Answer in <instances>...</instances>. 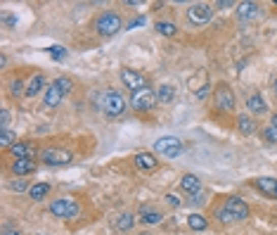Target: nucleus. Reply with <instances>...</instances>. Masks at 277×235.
<instances>
[{
  "mask_svg": "<svg viewBox=\"0 0 277 235\" xmlns=\"http://www.w3.org/2000/svg\"><path fill=\"white\" fill-rule=\"evenodd\" d=\"M187 226L192 230H206V226H208V221L204 219L201 214H192L190 219H187Z\"/></svg>",
  "mask_w": 277,
  "mask_h": 235,
  "instance_id": "393cba45",
  "label": "nucleus"
},
{
  "mask_svg": "<svg viewBox=\"0 0 277 235\" xmlns=\"http://www.w3.org/2000/svg\"><path fill=\"white\" fill-rule=\"evenodd\" d=\"M133 226H135V214H128V212L121 214L116 221H114V228H116L118 233H128V230H133Z\"/></svg>",
  "mask_w": 277,
  "mask_h": 235,
  "instance_id": "4be33fe9",
  "label": "nucleus"
},
{
  "mask_svg": "<svg viewBox=\"0 0 277 235\" xmlns=\"http://www.w3.org/2000/svg\"><path fill=\"white\" fill-rule=\"evenodd\" d=\"M55 83H57V86H59V88H62V93H64V95H67V93H69V90H71V79H67V76H59V79H55Z\"/></svg>",
  "mask_w": 277,
  "mask_h": 235,
  "instance_id": "c756f323",
  "label": "nucleus"
},
{
  "mask_svg": "<svg viewBox=\"0 0 277 235\" xmlns=\"http://www.w3.org/2000/svg\"><path fill=\"white\" fill-rule=\"evenodd\" d=\"M247 107H249L251 114H265V112H268V105H265L261 93H251V95L247 97Z\"/></svg>",
  "mask_w": 277,
  "mask_h": 235,
  "instance_id": "6ab92c4d",
  "label": "nucleus"
},
{
  "mask_svg": "<svg viewBox=\"0 0 277 235\" xmlns=\"http://www.w3.org/2000/svg\"><path fill=\"white\" fill-rule=\"evenodd\" d=\"M133 162H135V166H138L140 171H154V169L159 166L157 157H154V154H149V152H138Z\"/></svg>",
  "mask_w": 277,
  "mask_h": 235,
  "instance_id": "dca6fc26",
  "label": "nucleus"
},
{
  "mask_svg": "<svg viewBox=\"0 0 277 235\" xmlns=\"http://www.w3.org/2000/svg\"><path fill=\"white\" fill-rule=\"evenodd\" d=\"M263 138L268 140V143H272V145H277V126H272V124H268L263 128Z\"/></svg>",
  "mask_w": 277,
  "mask_h": 235,
  "instance_id": "c85d7f7f",
  "label": "nucleus"
},
{
  "mask_svg": "<svg viewBox=\"0 0 277 235\" xmlns=\"http://www.w3.org/2000/svg\"><path fill=\"white\" fill-rule=\"evenodd\" d=\"M10 171L14 176H28V173L36 171V162L34 159H14L12 166H10Z\"/></svg>",
  "mask_w": 277,
  "mask_h": 235,
  "instance_id": "f3484780",
  "label": "nucleus"
},
{
  "mask_svg": "<svg viewBox=\"0 0 277 235\" xmlns=\"http://www.w3.org/2000/svg\"><path fill=\"white\" fill-rule=\"evenodd\" d=\"M14 143H17V136H14L10 128H7V131H0V145H3V147H12Z\"/></svg>",
  "mask_w": 277,
  "mask_h": 235,
  "instance_id": "cd10ccee",
  "label": "nucleus"
},
{
  "mask_svg": "<svg viewBox=\"0 0 277 235\" xmlns=\"http://www.w3.org/2000/svg\"><path fill=\"white\" fill-rule=\"evenodd\" d=\"M10 150H12L14 159H34V162H36V147L31 145L28 140H19V143H14Z\"/></svg>",
  "mask_w": 277,
  "mask_h": 235,
  "instance_id": "9b49d317",
  "label": "nucleus"
},
{
  "mask_svg": "<svg viewBox=\"0 0 277 235\" xmlns=\"http://www.w3.org/2000/svg\"><path fill=\"white\" fill-rule=\"evenodd\" d=\"M50 214L57 219H76L78 216V202L69 197H59V200L50 202Z\"/></svg>",
  "mask_w": 277,
  "mask_h": 235,
  "instance_id": "20e7f679",
  "label": "nucleus"
},
{
  "mask_svg": "<svg viewBox=\"0 0 277 235\" xmlns=\"http://www.w3.org/2000/svg\"><path fill=\"white\" fill-rule=\"evenodd\" d=\"M10 188L17 190V193H21V190H26V183H24V180H14V183H10Z\"/></svg>",
  "mask_w": 277,
  "mask_h": 235,
  "instance_id": "f704fd0d",
  "label": "nucleus"
},
{
  "mask_svg": "<svg viewBox=\"0 0 277 235\" xmlns=\"http://www.w3.org/2000/svg\"><path fill=\"white\" fill-rule=\"evenodd\" d=\"M157 102L159 105H171L175 97V86H171V83H161V86H157Z\"/></svg>",
  "mask_w": 277,
  "mask_h": 235,
  "instance_id": "a211bd4d",
  "label": "nucleus"
},
{
  "mask_svg": "<svg viewBox=\"0 0 277 235\" xmlns=\"http://www.w3.org/2000/svg\"><path fill=\"white\" fill-rule=\"evenodd\" d=\"M3 235H21V233H19V230H12V228H5V230H3Z\"/></svg>",
  "mask_w": 277,
  "mask_h": 235,
  "instance_id": "58836bf2",
  "label": "nucleus"
},
{
  "mask_svg": "<svg viewBox=\"0 0 277 235\" xmlns=\"http://www.w3.org/2000/svg\"><path fill=\"white\" fill-rule=\"evenodd\" d=\"M216 7L225 10V7H235V3H232V0H218V3H216Z\"/></svg>",
  "mask_w": 277,
  "mask_h": 235,
  "instance_id": "e433bc0d",
  "label": "nucleus"
},
{
  "mask_svg": "<svg viewBox=\"0 0 277 235\" xmlns=\"http://www.w3.org/2000/svg\"><path fill=\"white\" fill-rule=\"evenodd\" d=\"M10 95L12 97L26 95V88H24V81H21V79H14V81L10 83Z\"/></svg>",
  "mask_w": 277,
  "mask_h": 235,
  "instance_id": "bb28decb",
  "label": "nucleus"
},
{
  "mask_svg": "<svg viewBox=\"0 0 277 235\" xmlns=\"http://www.w3.org/2000/svg\"><path fill=\"white\" fill-rule=\"evenodd\" d=\"M154 152H159L161 157L173 159L182 152V143L175 138V136H164V138H159L154 143Z\"/></svg>",
  "mask_w": 277,
  "mask_h": 235,
  "instance_id": "423d86ee",
  "label": "nucleus"
},
{
  "mask_svg": "<svg viewBox=\"0 0 277 235\" xmlns=\"http://www.w3.org/2000/svg\"><path fill=\"white\" fill-rule=\"evenodd\" d=\"M145 17H138V19H133V21H128V29H133V27H142L145 24Z\"/></svg>",
  "mask_w": 277,
  "mask_h": 235,
  "instance_id": "4c0bfd02",
  "label": "nucleus"
},
{
  "mask_svg": "<svg viewBox=\"0 0 277 235\" xmlns=\"http://www.w3.org/2000/svg\"><path fill=\"white\" fill-rule=\"evenodd\" d=\"M270 124H272V126H277V114H272V119H270Z\"/></svg>",
  "mask_w": 277,
  "mask_h": 235,
  "instance_id": "ea45409f",
  "label": "nucleus"
},
{
  "mask_svg": "<svg viewBox=\"0 0 277 235\" xmlns=\"http://www.w3.org/2000/svg\"><path fill=\"white\" fill-rule=\"evenodd\" d=\"M213 17V7L208 5V3H197L187 10V19L192 21L194 27H201V24H208Z\"/></svg>",
  "mask_w": 277,
  "mask_h": 235,
  "instance_id": "6e6552de",
  "label": "nucleus"
},
{
  "mask_svg": "<svg viewBox=\"0 0 277 235\" xmlns=\"http://www.w3.org/2000/svg\"><path fill=\"white\" fill-rule=\"evenodd\" d=\"M275 197H277V195H275Z\"/></svg>",
  "mask_w": 277,
  "mask_h": 235,
  "instance_id": "37998d69",
  "label": "nucleus"
},
{
  "mask_svg": "<svg viewBox=\"0 0 277 235\" xmlns=\"http://www.w3.org/2000/svg\"><path fill=\"white\" fill-rule=\"evenodd\" d=\"M62 97H64V93H62V88L57 86L55 81L48 86V90H45V97H43V105L45 107H57V105L62 102Z\"/></svg>",
  "mask_w": 277,
  "mask_h": 235,
  "instance_id": "4468645a",
  "label": "nucleus"
},
{
  "mask_svg": "<svg viewBox=\"0 0 277 235\" xmlns=\"http://www.w3.org/2000/svg\"><path fill=\"white\" fill-rule=\"evenodd\" d=\"M50 55L55 57V60H62V57H64V50L59 48V45H55V48H50Z\"/></svg>",
  "mask_w": 277,
  "mask_h": 235,
  "instance_id": "72a5a7b5",
  "label": "nucleus"
},
{
  "mask_svg": "<svg viewBox=\"0 0 277 235\" xmlns=\"http://www.w3.org/2000/svg\"><path fill=\"white\" fill-rule=\"evenodd\" d=\"M48 195H50V186H48V183H36V186L28 188V197H31V200H36V202L45 200Z\"/></svg>",
  "mask_w": 277,
  "mask_h": 235,
  "instance_id": "5701e85b",
  "label": "nucleus"
},
{
  "mask_svg": "<svg viewBox=\"0 0 277 235\" xmlns=\"http://www.w3.org/2000/svg\"><path fill=\"white\" fill-rule=\"evenodd\" d=\"M93 29L102 38H111V36H116L124 29V21H121V17L116 12H100L95 17V21H93Z\"/></svg>",
  "mask_w": 277,
  "mask_h": 235,
  "instance_id": "f03ea898",
  "label": "nucleus"
},
{
  "mask_svg": "<svg viewBox=\"0 0 277 235\" xmlns=\"http://www.w3.org/2000/svg\"><path fill=\"white\" fill-rule=\"evenodd\" d=\"M140 235H149V233H140Z\"/></svg>",
  "mask_w": 277,
  "mask_h": 235,
  "instance_id": "79ce46f5",
  "label": "nucleus"
},
{
  "mask_svg": "<svg viewBox=\"0 0 277 235\" xmlns=\"http://www.w3.org/2000/svg\"><path fill=\"white\" fill-rule=\"evenodd\" d=\"M218 219L223 223H237V221H244L249 219V204L239 197H228L225 204L218 209Z\"/></svg>",
  "mask_w": 277,
  "mask_h": 235,
  "instance_id": "f257e3e1",
  "label": "nucleus"
},
{
  "mask_svg": "<svg viewBox=\"0 0 277 235\" xmlns=\"http://www.w3.org/2000/svg\"><path fill=\"white\" fill-rule=\"evenodd\" d=\"M161 219H164V214L159 209H152V207H142L138 214V221L145 223V226H157V223H161Z\"/></svg>",
  "mask_w": 277,
  "mask_h": 235,
  "instance_id": "ddd939ff",
  "label": "nucleus"
},
{
  "mask_svg": "<svg viewBox=\"0 0 277 235\" xmlns=\"http://www.w3.org/2000/svg\"><path fill=\"white\" fill-rule=\"evenodd\" d=\"M154 29H157L161 36H175V31H178L173 21H157V24H154Z\"/></svg>",
  "mask_w": 277,
  "mask_h": 235,
  "instance_id": "a878e982",
  "label": "nucleus"
},
{
  "mask_svg": "<svg viewBox=\"0 0 277 235\" xmlns=\"http://www.w3.org/2000/svg\"><path fill=\"white\" fill-rule=\"evenodd\" d=\"M71 152L69 150H62V147H48L41 152V162H45L48 166H62V164H69L71 162Z\"/></svg>",
  "mask_w": 277,
  "mask_h": 235,
  "instance_id": "1a4fd4ad",
  "label": "nucleus"
},
{
  "mask_svg": "<svg viewBox=\"0 0 277 235\" xmlns=\"http://www.w3.org/2000/svg\"><path fill=\"white\" fill-rule=\"evenodd\" d=\"M100 107H102V112L107 114V117H121L126 112V107H128V102H126V97L118 93V90H104L102 97H100Z\"/></svg>",
  "mask_w": 277,
  "mask_h": 235,
  "instance_id": "7ed1b4c3",
  "label": "nucleus"
},
{
  "mask_svg": "<svg viewBox=\"0 0 277 235\" xmlns=\"http://www.w3.org/2000/svg\"><path fill=\"white\" fill-rule=\"evenodd\" d=\"M7 126H10V112L3 107L0 110V131H7Z\"/></svg>",
  "mask_w": 277,
  "mask_h": 235,
  "instance_id": "7c9ffc66",
  "label": "nucleus"
},
{
  "mask_svg": "<svg viewBox=\"0 0 277 235\" xmlns=\"http://www.w3.org/2000/svg\"><path fill=\"white\" fill-rule=\"evenodd\" d=\"M254 186H256L263 195H268V197H275L277 195V178H256L254 180Z\"/></svg>",
  "mask_w": 277,
  "mask_h": 235,
  "instance_id": "412c9836",
  "label": "nucleus"
},
{
  "mask_svg": "<svg viewBox=\"0 0 277 235\" xmlns=\"http://www.w3.org/2000/svg\"><path fill=\"white\" fill-rule=\"evenodd\" d=\"M258 3H251V0H247V3H239L237 5V19L239 21H249V19H254V17H258Z\"/></svg>",
  "mask_w": 277,
  "mask_h": 235,
  "instance_id": "f8f14e48",
  "label": "nucleus"
},
{
  "mask_svg": "<svg viewBox=\"0 0 277 235\" xmlns=\"http://www.w3.org/2000/svg\"><path fill=\"white\" fill-rule=\"evenodd\" d=\"M237 131L242 133V136H251V133L256 131V124H254V119L239 114V117H237Z\"/></svg>",
  "mask_w": 277,
  "mask_h": 235,
  "instance_id": "b1692460",
  "label": "nucleus"
},
{
  "mask_svg": "<svg viewBox=\"0 0 277 235\" xmlns=\"http://www.w3.org/2000/svg\"><path fill=\"white\" fill-rule=\"evenodd\" d=\"M121 83H124V86L131 90V93H135V90L145 88V86H147V79H145V74H140V71L121 69Z\"/></svg>",
  "mask_w": 277,
  "mask_h": 235,
  "instance_id": "9d476101",
  "label": "nucleus"
},
{
  "mask_svg": "<svg viewBox=\"0 0 277 235\" xmlns=\"http://www.w3.org/2000/svg\"><path fill=\"white\" fill-rule=\"evenodd\" d=\"M3 24H5L7 29L17 27V17H14V14H3Z\"/></svg>",
  "mask_w": 277,
  "mask_h": 235,
  "instance_id": "2f4dec72",
  "label": "nucleus"
},
{
  "mask_svg": "<svg viewBox=\"0 0 277 235\" xmlns=\"http://www.w3.org/2000/svg\"><path fill=\"white\" fill-rule=\"evenodd\" d=\"M272 90H275V95H277V79L272 81Z\"/></svg>",
  "mask_w": 277,
  "mask_h": 235,
  "instance_id": "a19ab883",
  "label": "nucleus"
},
{
  "mask_svg": "<svg viewBox=\"0 0 277 235\" xmlns=\"http://www.w3.org/2000/svg\"><path fill=\"white\" fill-rule=\"evenodd\" d=\"M180 188H182V193H187V197H192V195L201 193V180L194 173H185L180 180Z\"/></svg>",
  "mask_w": 277,
  "mask_h": 235,
  "instance_id": "2eb2a0df",
  "label": "nucleus"
},
{
  "mask_svg": "<svg viewBox=\"0 0 277 235\" xmlns=\"http://www.w3.org/2000/svg\"><path fill=\"white\" fill-rule=\"evenodd\" d=\"M43 88H45V76L38 71V74H34V76H31V81L26 83V97H36Z\"/></svg>",
  "mask_w": 277,
  "mask_h": 235,
  "instance_id": "aec40b11",
  "label": "nucleus"
},
{
  "mask_svg": "<svg viewBox=\"0 0 277 235\" xmlns=\"http://www.w3.org/2000/svg\"><path fill=\"white\" fill-rule=\"evenodd\" d=\"M166 202H168V204H171L173 209L180 207V200H178V195H166Z\"/></svg>",
  "mask_w": 277,
  "mask_h": 235,
  "instance_id": "473e14b6",
  "label": "nucleus"
},
{
  "mask_svg": "<svg viewBox=\"0 0 277 235\" xmlns=\"http://www.w3.org/2000/svg\"><path fill=\"white\" fill-rule=\"evenodd\" d=\"M190 204H204V193H197L190 197Z\"/></svg>",
  "mask_w": 277,
  "mask_h": 235,
  "instance_id": "c9c22d12",
  "label": "nucleus"
},
{
  "mask_svg": "<svg viewBox=\"0 0 277 235\" xmlns=\"http://www.w3.org/2000/svg\"><path fill=\"white\" fill-rule=\"evenodd\" d=\"M213 105L218 110H225V112H232L235 110V93L230 88L228 83H218L213 90Z\"/></svg>",
  "mask_w": 277,
  "mask_h": 235,
  "instance_id": "0eeeda50",
  "label": "nucleus"
},
{
  "mask_svg": "<svg viewBox=\"0 0 277 235\" xmlns=\"http://www.w3.org/2000/svg\"><path fill=\"white\" fill-rule=\"evenodd\" d=\"M154 102H157V93H154L149 86L131 93V107L135 112H149L154 107Z\"/></svg>",
  "mask_w": 277,
  "mask_h": 235,
  "instance_id": "39448f33",
  "label": "nucleus"
}]
</instances>
